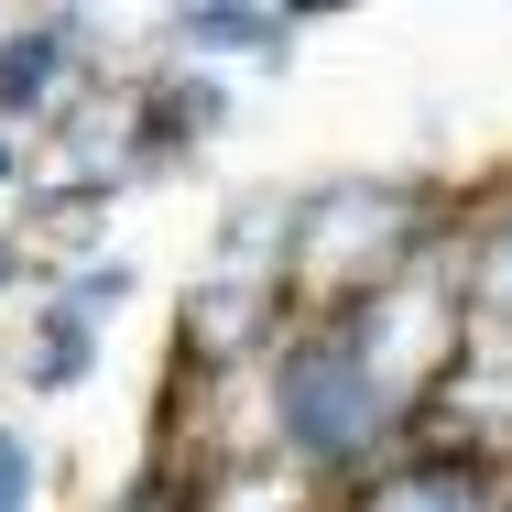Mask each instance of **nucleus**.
<instances>
[{
  "label": "nucleus",
  "mask_w": 512,
  "mask_h": 512,
  "mask_svg": "<svg viewBox=\"0 0 512 512\" xmlns=\"http://www.w3.org/2000/svg\"><path fill=\"white\" fill-rule=\"evenodd\" d=\"M273 425H284V447H306V458H360V447L393 425V371L371 360V327L306 338V349L284 360V382H273Z\"/></svg>",
  "instance_id": "1"
},
{
  "label": "nucleus",
  "mask_w": 512,
  "mask_h": 512,
  "mask_svg": "<svg viewBox=\"0 0 512 512\" xmlns=\"http://www.w3.org/2000/svg\"><path fill=\"white\" fill-rule=\"evenodd\" d=\"M66 66H77V22H22V33H0V109H44Z\"/></svg>",
  "instance_id": "2"
},
{
  "label": "nucleus",
  "mask_w": 512,
  "mask_h": 512,
  "mask_svg": "<svg viewBox=\"0 0 512 512\" xmlns=\"http://www.w3.org/2000/svg\"><path fill=\"white\" fill-rule=\"evenodd\" d=\"M175 44H197V55H284L295 22H284V11H229V0H207V11L175 22Z\"/></svg>",
  "instance_id": "3"
},
{
  "label": "nucleus",
  "mask_w": 512,
  "mask_h": 512,
  "mask_svg": "<svg viewBox=\"0 0 512 512\" xmlns=\"http://www.w3.org/2000/svg\"><path fill=\"white\" fill-rule=\"evenodd\" d=\"M142 120H153V142H207V131L229 120V99H218L207 77H164V88H153V109H142Z\"/></svg>",
  "instance_id": "4"
},
{
  "label": "nucleus",
  "mask_w": 512,
  "mask_h": 512,
  "mask_svg": "<svg viewBox=\"0 0 512 512\" xmlns=\"http://www.w3.org/2000/svg\"><path fill=\"white\" fill-rule=\"evenodd\" d=\"M77 371H88V327L55 306V316H44V338H33V393H66Z\"/></svg>",
  "instance_id": "5"
},
{
  "label": "nucleus",
  "mask_w": 512,
  "mask_h": 512,
  "mask_svg": "<svg viewBox=\"0 0 512 512\" xmlns=\"http://www.w3.org/2000/svg\"><path fill=\"white\" fill-rule=\"evenodd\" d=\"M120 295H131V273H120V262H109V273H77V284H66V316H77V327H109Z\"/></svg>",
  "instance_id": "6"
},
{
  "label": "nucleus",
  "mask_w": 512,
  "mask_h": 512,
  "mask_svg": "<svg viewBox=\"0 0 512 512\" xmlns=\"http://www.w3.org/2000/svg\"><path fill=\"white\" fill-rule=\"evenodd\" d=\"M22 502H33V447L0 425V512H22Z\"/></svg>",
  "instance_id": "7"
},
{
  "label": "nucleus",
  "mask_w": 512,
  "mask_h": 512,
  "mask_svg": "<svg viewBox=\"0 0 512 512\" xmlns=\"http://www.w3.org/2000/svg\"><path fill=\"white\" fill-rule=\"evenodd\" d=\"M0 175H11V142H0Z\"/></svg>",
  "instance_id": "8"
}]
</instances>
